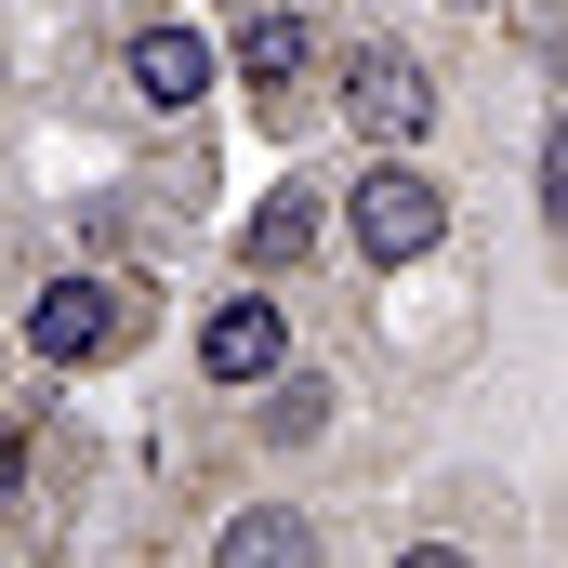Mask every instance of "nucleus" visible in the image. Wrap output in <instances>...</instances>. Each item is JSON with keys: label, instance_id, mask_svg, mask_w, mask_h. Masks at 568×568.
Returning a JSON list of instances; mask_svg holds the SVG:
<instances>
[{"label": "nucleus", "instance_id": "f257e3e1", "mask_svg": "<svg viewBox=\"0 0 568 568\" xmlns=\"http://www.w3.org/2000/svg\"><path fill=\"white\" fill-rule=\"evenodd\" d=\"M145 304L159 278H106V265H67V278L27 291V317H13V344L40 357V371H120L145 344Z\"/></svg>", "mask_w": 568, "mask_h": 568}, {"label": "nucleus", "instance_id": "f03ea898", "mask_svg": "<svg viewBox=\"0 0 568 568\" xmlns=\"http://www.w3.org/2000/svg\"><path fill=\"white\" fill-rule=\"evenodd\" d=\"M331 239L371 265V278H410L449 252V185L424 159H357V185H331Z\"/></svg>", "mask_w": 568, "mask_h": 568}, {"label": "nucleus", "instance_id": "7ed1b4c3", "mask_svg": "<svg viewBox=\"0 0 568 568\" xmlns=\"http://www.w3.org/2000/svg\"><path fill=\"white\" fill-rule=\"evenodd\" d=\"M331 106H344V133L371 145V159H410V145H436V67L410 53V40H344L331 53Z\"/></svg>", "mask_w": 568, "mask_h": 568}, {"label": "nucleus", "instance_id": "20e7f679", "mask_svg": "<svg viewBox=\"0 0 568 568\" xmlns=\"http://www.w3.org/2000/svg\"><path fill=\"white\" fill-rule=\"evenodd\" d=\"M185 357H199V384H212V397H252V384H278L304 344H291V304H278V291L239 278V291H212V304H199Z\"/></svg>", "mask_w": 568, "mask_h": 568}, {"label": "nucleus", "instance_id": "39448f33", "mask_svg": "<svg viewBox=\"0 0 568 568\" xmlns=\"http://www.w3.org/2000/svg\"><path fill=\"white\" fill-rule=\"evenodd\" d=\"M331 252V172H278L252 212H239V278H265V291H291L304 265Z\"/></svg>", "mask_w": 568, "mask_h": 568}, {"label": "nucleus", "instance_id": "423d86ee", "mask_svg": "<svg viewBox=\"0 0 568 568\" xmlns=\"http://www.w3.org/2000/svg\"><path fill=\"white\" fill-rule=\"evenodd\" d=\"M212 80H225V40L212 27H133L120 40V93H133L145 120H199Z\"/></svg>", "mask_w": 568, "mask_h": 568}, {"label": "nucleus", "instance_id": "0eeeda50", "mask_svg": "<svg viewBox=\"0 0 568 568\" xmlns=\"http://www.w3.org/2000/svg\"><path fill=\"white\" fill-rule=\"evenodd\" d=\"M212 40H225V80H252V106H291V93L317 80V13H291V0L225 13Z\"/></svg>", "mask_w": 568, "mask_h": 568}, {"label": "nucleus", "instance_id": "6e6552de", "mask_svg": "<svg viewBox=\"0 0 568 568\" xmlns=\"http://www.w3.org/2000/svg\"><path fill=\"white\" fill-rule=\"evenodd\" d=\"M199 568H331V542H317L304 503H239V516H212V556Z\"/></svg>", "mask_w": 568, "mask_h": 568}, {"label": "nucleus", "instance_id": "1a4fd4ad", "mask_svg": "<svg viewBox=\"0 0 568 568\" xmlns=\"http://www.w3.org/2000/svg\"><path fill=\"white\" fill-rule=\"evenodd\" d=\"M331 410H344V384H331L317 357H291L278 384H252V436H265V449H317Z\"/></svg>", "mask_w": 568, "mask_h": 568}, {"label": "nucleus", "instance_id": "9d476101", "mask_svg": "<svg viewBox=\"0 0 568 568\" xmlns=\"http://www.w3.org/2000/svg\"><path fill=\"white\" fill-rule=\"evenodd\" d=\"M529 212H542V239L568 252V93H556V120H542V145H529Z\"/></svg>", "mask_w": 568, "mask_h": 568}, {"label": "nucleus", "instance_id": "9b49d317", "mask_svg": "<svg viewBox=\"0 0 568 568\" xmlns=\"http://www.w3.org/2000/svg\"><path fill=\"white\" fill-rule=\"evenodd\" d=\"M27 489H40V436L0 424V516H27Z\"/></svg>", "mask_w": 568, "mask_h": 568}, {"label": "nucleus", "instance_id": "f8f14e48", "mask_svg": "<svg viewBox=\"0 0 568 568\" xmlns=\"http://www.w3.org/2000/svg\"><path fill=\"white\" fill-rule=\"evenodd\" d=\"M384 568H476V542H397Z\"/></svg>", "mask_w": 568, "mask_h": 568}, {"label": "nucleus", "instance_id": "ddd939ff", "mask_svg": "<svg viewBox=\"0 0 568 568\" xmlns=\"http://www.w3.org/2000/svg\"><path fill=\"white\" fill-rule=\"evenodd\" d=\"M449 13H503V0H449Z\"/></svg>", "mask_w": 568, "mask_h": 568}, {"label": "nucleus", "instance_id": "4468645a", "mask_svg": "<svg viewBox=\"0 0 568 568\" xmlns=\"http://www.w3.org/2000/svg\"><path fill=\"white\" fill-rule=\"evenodd\" d=\"M212 13H252V0H212Z\"/></svg>", "mask_w": 568, "mask_h": 568}]
</instances>
